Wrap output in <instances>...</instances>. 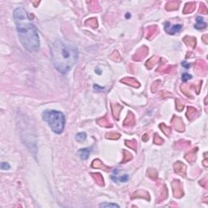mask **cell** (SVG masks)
<instances>
[{
  "instance_id": "8992f818",
  "label": "cell",
  "mask_w": 208,
  "mask_h": 208,
  "mask_svg": "<svg viewBox=\"0 0 208 208\" xmlns=\"http://www.w3.org/2000/svg\"><path fill=\"white\" fill-rule=\"evenodd\" d=\"M112 179L115 182H126L128 180V176L127 174L125 175H122V176H118V175H115L113 174L112 177Z\"/></svg>"
},
{
  "instance_id": "9c48e42d",
  "label": "cell",
  "mask_w": 208,
  "mask_h": 208,
  "mask_svg": "<svg viewBox=\"0 0 208 208\" xmlns=\"http://www.w3.org/2000/svg\"><path fill=\"white\" fill-rule=\"evenodd\" d=\"M100 207H120V206L117 204H114V203H107V202H103L102 204L99 205Z\"/></svg>"
},
{
  "instance_id": "7a4b0ae2",
  "label": "cell",
  "mask_w": 208,
  "mask_h": 208,
  "mask_svg": "<svg viewBox=\"0 0 208 208\" xmlns=\"http://www.w3.org/2000/svg\"><path fill=\"white\" fill-rule=\"evenodd\" d=\"M54 67L62 74L68 73L78 59V49L69 41L58 39L50 46Z\"/></svg>"
},
{
  "instance_id": "6da1fadb",
  "label": "cell",
  "mask_w": 208,
  "mask_h": 208,
  "mask_svg": "<svg viewBox=\"0 0 208 208\" xmlns=\"http://www.w3.org/2000/svg\"><path fill=\"white\" fill-rule=\"evenodd\" d=\"M19 39L25 49L30 52H37L40 47L38 33L34 25L23 7H17L13 12Z\"/></svg>"
},
{
  "instance_id": "3957f363",
  "label": "cell",
  "mask_w": 208,
  "mask_h": 208,
  "mask_svg": "<svg viewBox=\"0 0 208 208\" xmlns=\"http://www.w3.org/2000/svg\"><path fill=\"white\" fill-rule=\"evenodd\" d=\"M42 119L57 134L63 133L65 125V117L61 112L56 110H46L42 112Z\"/></svg>"
},
{
  "instance_id": "7c38bea8",
  "label": "cell",
  "mask_w": 208,
  "mask_h": 208,
  "mask_svg": "<svg viewBox=\"0 0 208 208\" xmlns=\"http://www.w3.org/2000/svg\"><path fill=\"white\" fill-rule=\"evenodd\" d=\"M182 65H183V67H185V68H186V69L190 68V64H188V63H186L185 62H182Z\"/></svg>"
},
{
  "instance_id": "30bf717a",
  "label": "cell",
  "mask_w": 208,
  "mask_h": 208,
  "mask_svg": "<svg viewBox=\"0 0 208 208\" xmlns=\"http://www.w3.org/2000/svg\"><path fill=\"white\" fill-rule=\"evenodd\" d=\"M182 81H188V80H190V79H191L192 78V76L190 74H188V73H184L183 75H182Z\"/></svg>"
},
{
  "instance_id": "277c9868",
  "label": "cell",
  "mask_w": 208,
  "mask_h": 208,
  "mask_svg": "<svg viewBox=\"0 0 208 208\" xmlns=\"http://www.w3.org/2000/svg\"><path fill=\"white\" fill-rule=\"evenodd\" d=\"M164 29L166 30V32H168V34H174L176 33H178L180 32L181 29H182V25H171L170 23H165V26H164Z\"/></svg>"
},
{
  "instance_id": "5b68a950",
  "label": "cell",
  "mask_w": 208,
  "mask_h": 208,
  "mask_svg": "<svg viewBox=\"0 0 208 208\" xmlns=\"http://www.w3.org/2000/svg\"><path fill=\"white\" fill-rule=\"evenodd\" d=\"M90 152H91V148H85L78 150V155L82 160H85L89 158Z\"/></svg>"
},
{
  "instance_id": "ba28073f",
  "label": "cell",
  "mask_w": 208,
  "mask_h": 208,
  "mask_svg": "<svg viewBox=\"0 0 208 208\" xmlns=\"http://www.w3.org/2000/svg\"><path fill=\"white\" fill-rule=\"evenodd\" d=\"M86 139V134L85 133H79L76 135V140L77 142H83Z\"/></svg>"
},
{
  "instance_id": "8fae6325",
  "label": "cell",
  "mask_w": 208,
  "mask_h": 208,
  "mask_svg": "<svg viewBox=\"0 0 208 208\" xmlns=\"http://www.w3.org/2000/svg\"><path fill=\"white\" fill-rule=\"evenodd\" d=\"M1 168L3 169V170H7V169H9L10 168V165L7 163H6V162H3L2 163H1Z\"/></svg>"
},
{
  "instance_id": "52a82bcc",
  "label": "cell",
  "mask_w": 208,
  "mask_h": 208,
  "mask_svg": "<svg viewBox=\"0 0 208 208\" xmlns=\"http://www.w3.org/2000/svg\"><path fill=\"white\" fill-rule=\"evenodd\" d=\"M206 27H207V23L204 21L203 18L201 17V16L197 17L195 28H197V29H202V28H205Z\"/></svg>"
}]
</instances>
